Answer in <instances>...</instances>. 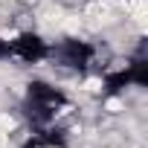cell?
Listing matches in <instances>:
<instances>
[{
    "instance_id": "1",
    "label": "cell",
    "mask_w": 148,
    "mask_h": 148,
    "mask_svg": "<svg viewBox=\"0 0 148 148\" xmlns=\"http://www.w3.org/2000/svg\"><path fill=\"white\" fill-rule=\"evenodd\" d=\"M23 110L35 128H52L61 116H67V110H73V105L61 87L49 82H29L23 93Z\"/></svg>"
},
{
    "instance_id": "2",
    "label": "cell",
    "mask_w": 148,
    "mask_h": 148,
    "mask_svg": "<svg viewBox=\"0 0 148 148\" xmlns=\"http://www.w3.org/2000/svg\"><path fill=\"white\" fill-rule=\"evenodd\" d=\"M49 61H55L58 67L73 70V73H90V70H96L99 49L79 38H64L49 47Z\"/></svg>"
},
{
    "instance_id": "4",
    "label": "cell",
    "mask_w": 148,
    "mask_h": 148,
    "mask_svg": "<svg viewBox=\"0 0 148 148\" xmlns=\"http://www.w3.org/2000/svg\"><path fill=\"white\" fill-rule=\"evenodd\" d=\"M21 148H70V142H67L64 131H58L52 125V128H35Z\"/></svg>"
},
{
    "instance_id": "3",
    "label": "cell",
    "mask_w": 148,
    "mask_h": 148,
    "mask_svg": "<svg viewBox=\"0 0 148 148\" xmlns=\"http://www.w3.org/2000/svg\"><path fill=\"white\" fill-rule=\"evenodd\" d=\"M49 41H44L38 32H18L9 41V58L23 61V64H41L49 61Z\"/></svg>"
},
{
    "instance_id": "5",
    "label": "cell",
    "mask_w": 148,
    "mask_h": 148,
    "mask_svg": "<svg viewBox=\"0 0 148 148\" xmlns=\"http://www.w3.org/2000/svg\"><path fill=\"white\" fill-rule=\"evenodd\" d=\"M9 58V38H0V61Z\"/></svg>"
}]
</instances>
